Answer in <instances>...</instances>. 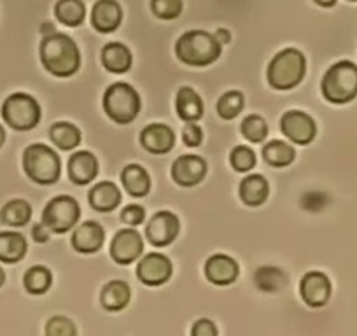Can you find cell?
I'll list each match as a JSON object with an SVG mask.
<instances>
[{
    "label": "cell",
    "instance_id": "40",
    "mask_svg": "<svg viewBox=\"0 0 357 336\" xmlns=\"http://www.w3.org/2000/svg\"><path fill=\"white\" fill-rule=\"evenodd\" d=\"M191 335H195V336H215V335H218V328H215L214 322L208 321V319H200V321H198L197 324L193 326V329H191Z\"/></svg>",
    "mask_w": 357,
    "mask_h": 336
},
{
    "label": "cell",
    "instance_id": "45",
    "mask_svg": "<svg viewBox=\"0 0 357 336\" xmlns=\"http://www.w3.org/2000/svg\"><path fill=\"white\" fill-rule=\"evenodd\" d=\"M4 282H6V272L0 268V287L4 286Z\"/></svg>",
    "mask_w": 357,
    "mask_h": 336
},
{
    "label": "cell",
    "instance_id": "10",
    "mask_svg": "<svg viewBox=\"0 0 357 336\" xmlns=\"http://www.w3.org/2000/svg\"><path fill=\"white\" fill-rule=\"evenodd\" d=\"M181 231V221L174 212L160 211L149 219L146 228L147 240L154 247H167L174 242Z\"/></svg>",
    "mask_w": 357,
    "mask_h": 336
},
{
    "label": "cell",
    "instance_id": "2",
    "mask_svg": "<svg viewBox=\"0 0 357 336\" xmlns=\"http://www.w3.org/2000/svg\"><path fill=\"white\" fill-rule=\"evenodd\" d=\"M222 44L214 33L202 29L186 30L175 43V54L183 63L191 67H207L221 56Z\"/></svg>",
    "mask_w": 357,
    "mask_h": 336
},
{
    "label": "cell",
    "instance_id": "37",
    "mask_svg": "<svg viewBox=\"0 0 357 336\" xmlns=\"http://www.w3.org/2000/svg\"><path fill=\"white\" fill-rule=\"evenodd\" d=\"M46 333L50 336H74L77 333L74 322L67 317H61V315H56V317H51L47 321Z\"/></svg>",
    "mask_w": 357,
    "mask_h": 336
},
{
    "label": "cell",
    "instance_id": "15",
    "mask_svg": "<svg viewBox=\"0 0 357 336\" xmlns=\"http://www.w3.org/2000/svg\"><path fill=\"white\" fill-rule=\"evenodd\" d=\"M300 294L310 308H321L331 298V280L322 272H308L301 279Z\"/></svg>",
    "mask_w": 357,
    "mask_h": 336
},
{
    "label": "cell",
    "instance_id": "47",
    "mask_svg": "<svg viewBox=\"0 0 357 336\" xmlns=\"http://www.w3.org/2000/svg\"><path fill=\"white\" fill-rule=\"evenodd\" d=\"M53 2H56V0H53ZM118 2H119V0H118Z\"/></svg>",
    "mask_w": 357,
    "mask_h": 336
},
{
    "label": "cell",
    "instance_id": "27",
    "mask_svg": "<svg viewBox=\"0 0 357 336\" xmlns=\"http://www.w3.org/2000/svg\"><path fill=\"white\" fill-rule=\"evenodd\" d=\"M130 296H132V291L130 286L125 280H111L107 286L102 289L100 301L104 305L105 310L109 312H118L128 305Z\"/></svg>",
    "mask_w": 357,
    "mask_h": 336
},
{
    "label": "cell",
    "instance_id": "20",
    "mask_svg": "<svg viewBox=\"0 0 357 336\" xmlns=\"http://www.w3.org/2000/svg\"><path fill=\"white\" fill-rule=\"evenodd\" d=\"M121 183L126 193L133 198H142L151 191V177L140 165H128L123 168Z\"/></svg>",
    "mask_w": 357,
    "mask_h": 336
},
{
    "label": "cell",
    "instance_id": "43",
    "mask_svg": "<svg viewBox=\"0 0 357 336\" xmlns=\"http://www.w3.org/2000/svg\"><path fill=\"white\" fill-rule=\"evenodd\" d=\"M312 4H315L321 9H333L338 6V0H312Z\"/></svg>",
    "mask_w": 357,
    "mask_h": 336
},
{
    "label": "cell",
    "instance_id": "16",
    "mask_svg": "<svg viewBox=\"0 0 357 336\" xmlns=\"http://www.w3.org/2000/svg\"><path fill=\"white\" fill-rule=\"evenodd\" d=\"M105 231L97 221H86L75 228L72 235V247L81 254H93L102 247Z\"/></svg>",
    "mask_w": 357,
    "mask_h": 336
},
{
    "label": "cell",
    "instance_id": "38",
    "mask_svg": "<svg viewBox=\"0 0 357 336\" xmlns=\"http://www.w3.org/2000/svg\"><path fill=\"white\" fill-rule=\"evenodd\" d=\"M144 219H146V211L140 205H128L121 211V221L128 224L130 228L142 224Z\"/></svg>",
    "mask_w": 357,
    "mask_h": 336
},
{
    "label": "cell",
    "instance_id": "34",
    "mask_svg": "<svg viewBox=\"0 0 357 336\" xmlns=\"http://www.w3.org/2000/svg\"><path fill=\"white\" fill-rule=\"evenodd\" d=\"M243 95L240 91H228V93L222 95L218 102V114L222 119H235L240 114V111L243 109Z\"/></svg>",
    "mask_w": 357,
    "mask_h": 336
},
{
    "label": "cell",
    "instance_id": "28",
    "mask_svg": "<svg viewBox=\"0 0 357 336\" xmlns=\"http://www.w3.org/2000/svg\"><path fill=\"white\" fill-rule=\"evenodd\" d=\"M30 217H32V207L29 201L22 200V198L11 200L0 211V221L11 228H22V226L29 224Z\"/></svg>",
    "mask_w": 357,
    "mask_h": 336
},
{
    "label": "cell",
    "instance_id": "29",
    "mask_svg": "<svg viewBox=\"0 0 357 336\" xmlns=\"http://www.w3.org/2000/svg\"><path fill=\"white\" fill-rule=\"evenodd\" d=\"M294 156L296 153H294L293 146L284 140H272L263 147L264 161L275 168H284L291 165L294 161Z\"/></svg>",
    "mask_w": 357,
    "mask_h": 336
},
{
    "label": "cell",
    "instance_id": "1",
    "mask_svg": "<svg viewBox=\"0 0 357 336\" xmlns=\"http://www.w3.org/2000/svg\"><path fill=\"white\" fill-rule=\"evenodd\" d=\"M39 53L44 68L56 77H70L81 67V51L67 33L53 32L43 37Z\"/></svg>",
    "mask_w": 357,
    "mask_h": 336
},
{
    "label": "cell",
    "instance_id": "36",
    "mask_svg": "<svg viewBox=\"0 0 357 336\" xmlns=\"http://www.w3.org/2000/svg\"><path fill=\"white\" fill-rule=\"evenodd\" d=\"M229 161H231V167L235 168L236 172H249V170L256 167V154L249 147L236 146L231 151Z\"/></svg>",
    "mask_w": 357,
    "mask_h": 336
},
{
    "label": "cell",
    "instance_id": "3",
    "mask_svg": "<svg viewBox=\"0 0 357 336\" xmlns=\"http://www.w3.org/2000/svg\"><path fill=\"white\" fill-rule=\"evenodd\" d=\"M307 74V60L300 49L286 47L268 65V82L275 90H293Z\"/></svg>",
    "mask_w": 357,
    "mask_h": 336
},
{
    "label": "cell",
    "instance_id": "31",
    "mask_svg": "<svg viewBox=\"0 0 357 336\" xmlns=\"http://www.w3.org/2000/svg\"><path fill=\"white\" fill-rule=\"evenodd\" d=\"M53 284V275L46 266H32L23 277V286L30 294H44Z\"/></svg>",
    "mask_w": 357,
    "mask_h": 336
},
{
    "label": "cell",
    "instance_id": "7",
    "mask_svg": "<svg viewBox=\"0 0 357 336\" xmlns=\"http://www.w3.org/2000/svg\"><path fill=\"white\" fill-rule=\"evenodd\" d=\"M2 118L13 130L26 132L39 125L40 105L30 95L13 93L2 104Z\"/></svg>",
    "mask_w": 357,
    "mask_h": 336
},
{
    "label": "cell",
    "instance_id": "19",
    "mask_svg": "<svg viewBox=\"0 0 357 336\" xmlns=\"http://www.w3.org/2000/svg\"><path fill=\"white\" fill-rule=\"evenodd\" d=\"M140 144L144 149L153 154H167L172 151L175 144V135L170 126L154 123V125L146 126L140 133Z\"/></svg>",
    "mask_w": 357,
    "mask_h": 336
},
{
    "label": "cell",
    "instance_id": "24",
    "mask_svg": "<svg viewBox=\"0 0 357 336\" xmlns=\"http://www.w3.org/2000/svg\"><path fill=\"white\" fill-rule=\"evenodd\" d=\"M175 107H177L178 118L188 123L198 121L204 116V102H202L200 95L190 86H184L177 91Z\"/></svg>",
    "mask_w": 357,
    "mask_h": 336
},
{
    "label": "cell",
    "instance_id": "26",
    "mask_svg": "<svg viewBox=\"0 0 357 336\" xmlns=\"http://www.w3.org/2000/svg\"><path fill=\"white\" fill-rule=\"evenodd\" d=\"M240 198L245 205L249 207H259L266 201L268 193H270V188H268L266 179L259 174H252V176L245 177V179L240 183Z\"/></svg>",
    "mask_w": 357,
    "mask_h": 336
},
{
    "label": "cell",
    "instance_id": "9",
    "mask_svg": "<svg viewBox=\"0 0 357 336\" xmlns=\"http://www.w3.org/2000/svg\"><path fill=\"white\" fill-rule=\"evenodd\" d=\"M280 130L294 144L308 146L317 135V125L310 114L303 111H289L280 119Z\"/></svg>",
    "mask_w": 357,
    "mask_h": 336
},
{
    "label": "cell",
    "instance_id": "14",
    "mask_svg": "<svg viewBox=\"0 0 357 336\" xmlns=\"http://www.w3.org/2000/svg\"><path fill=\"white\" fill-rule=\"evenodd\" d=\"M172 275V263L170 259L160 252H149L144 256L142 261L137 266V277L142 284L151 287L161 286L167 282Z\"/></svg>",
    "mask_w": 357,
    "mask_h": 336
},
{
    "label": "cell",
    "instance_id": "46",
    "mask_svg": "<svg viewBox=\"0 0 357 336\" xmlns=\"http://www.w3.org/2000/svg\"><path fill=\"white\" fill-rule=\"evenodd\" d=\"M347 2H350V4H357V0H347Z\"/></svg>",
    "mask_w": 357,
    "mask_h": 336
},
{
    "label": "cell",
    "instance_id": "6",
    "mask_svg": "<svg viewBox=\"0 0 357 336\" xmlns=\"http://www.w3.org/2000/svg\"><path fill=\"white\" fill-rule=\"evenodd\" d=\"M105 114L118 125H128L139 116L140 97L128 82H114L104 95Z\"/></svg>",
    "mask_w": 357,
    "mask_h": 336
},
{
    "label": "cell",
    "instance_id": "8",
    "mask_svg": "<svg viewBox=\"0 0 357 336\" xmlns=\"http://www.w3.org/2000/svg\"><path fill=\"white\" fill-rule=\"evenodd\" d=\"M79 217H81V208L77 200L67 194L53 198L43 212V222L58 235L70 231L77 224Z\"/></svg>",
    "mask_w": 357,
    "mask_h": 336
},
{
    "label": "cell",
    "instance_id": "42",
    "mask_svg": "<svg viewBox=\"0 0 357 336\" xmlns=\"http://www.w3.org/2000/svg\"><path fill=\"white\" fill-rule=\"evenodd\" d=\"M214 37L218 39V43L229 44V43H231L233 33H231V30L226 29V26H218V29H215V32H214Z\"/></svg>",
    "mask_w": 357,
    "mask_h": 336
},
{
    "label": "cell",
    "instance_id": "41",
    "mask_svg": "<svg viewBox=\"0 0 357 336\" xmlns=\"http://www.w3.org/2000/svg\"><path fill=\"white\" fill-rule=\"evenodd\" d=\"M50 233L51 229L47 228L44 222H37V224L32 228V238L36 240L37 243H44L50 240Z\"/></svg>",
    "mask_w": 357,
    "mask_h": 336
},
{
    "label": "cell",
    "instance_id": "12",
    "mask_svg": "<svg viewBox=\"0 0 357 336\" xmlns=\"http://www.w3.org/2000/svg\"><path fill=\"white\" fill-rule=\"evenodd\" d=\"M144 250V242L142 236L139 235V231L133 228L121 229L118 235L112 238L111 243V258L114 259L118 265H132L133 261H137Z\"/></svg>",
    "mask_w": 357,
    "mask_h": 336
},
{
    "label": "cell",
    "instance_id": "35",
    "mask_svg": "<svg viewBox=\"0 0 357 336\" xmlns=\"http://www.w3.org/2000/svg\"><path fill=\"white\" fill-rule=\"evenodd\" d=\"M242 135L254 144H259L266 139L268 126L261 116L250 114L242 123Z\"/></svg>",
    "mask_w": 357,
    "mask_h": 336
},
{
    "label": "cell",
    "instance_id": "30",
    "mask_svg": "<svg viewBox=\"0 0 357 336\" xmlns=\"http://www.w3.org/2000/svg\"><path fill=\"white\" fill-rule=\"evenodd\" d=\"M50 137L54 146L60 147L61 151H70L81 142V130L72 125V123L60 121L51 126Z\"/></svg>",
    "mask_w": 357,
    "mask_h": 336
},
{
    "label": "cell",
    "instance_id": "44",
    "mask_svg": "<svg viewBox=\"0 0 357 336\" xmlns=\"http://www.w3.org/2000/svg\"><path fill=\"white\" fill-rule=\"evenodd\" d=\"M4 142H6V132H4V128L0 126V147L4 146Z\"/></svg>",
    "mask_w": 357,
    "mask_h": 336
},
{
    "label": "cell",
    "instance_id": "11",
    "mask_svg": "<svg viewBox=\"0 0 357 336\" xmlns=\"http://www.w3.org/2000/svg\"><path fill=\"white\" fill-rule=\"evenodd\" d=\"M125 20V9L118 0H95L91 6V26L100 33H114Z\"/></svg>",
    "mask_w": 357,
    "mask_h": 336
},
{
    "label": "cell",
    "instance_id": "13",
    "mask_svg": "<svg viewBox=\"0 0 357 336\" xmlns=\"http://www.w3.org/2000/svg\"><path fill=\"white\" fill-rule=\"evenodd\" d=\"M205 176H207V163L197 154H183L174 161L172 167V177L178 186H197Z\"/></svg>",
    "mask_w": 357,
    "mask_h": 336
},
{
    "label": "cell",
    "instance_id": "17",
    "mask_svg": "<svg viewBox=\"0 0 357 336\" xmlns=\"http://www.w3.org/2000/svg\"><path fill=\"white\" fill-rule=\"evenodd\" d=\"M238 263L226 254H214L205 263V277L215 286H229L238 277Z\"/></svg>",
    "mask_w": 357,
    "mask_h": 336
},
{
    "label": "cell",
    "instance_id": "5",
    "mask_svg": "<svg viewBox=\"0 0 357 336\" xmlns=\"http://www.w3.org/2000/svg\"><path fill=\"white\" fill-rule=\"evenodd\" d=\"M25 174L37 184L50 186L60 179V158L44 144H32L23 153Z\"/></svg>",
    "mask_w": 357,
    "mask_h": 336
},
{
    "label": "cell",
    "instance_id": "18",
    "mask_svg": "<svg viewBox=\"0 0 357 336\" xmlns=\"http://www.w3.org/2000/svg\"><path fill=\"white\" fill-rule=\"evenodd\" d=\"M98 176V161L88 151L74 153L68 160V179L79 186H86Z\"/></svg>",
    "mask_w": 357,
    "mask_h": 336
},
{
    "label": "cell",
    "instance_id": "32",
    "mask_svg": "<svg viewBox=\"0 0 357 336\" xmlns=\"http://www.w3.org/2000/svg\"><path fill=\"white\" fill-rule=\"evenodd\" d=\"M149 11L160 22H175L184 13V0H149Z\"/></svg>",
    "mask_w": 357,
    "mask_h": 336
},
{
    "label": "cell",
    "instance_id": "33",
    "mask_svg": "<svg viewBox=\"0 0 357 336\" xmlns=\"http://www.w3.org/2000/svg\"><path fill=\"white\" fill-rule=\"evenodd\" d=\"M254 280H256L259 289L268 291V293H273V291H279L280 287L286 284V275H284L279 268L266 266V268L257 270Z\"/></svg>",
    "mask_w": 357,
    "mask_h": 336
},
{
    "label": "cell",
    "instance_id": "39",
    "mask_svg": "<svg viewBox=\"0 0 357 336\" xmlns=\"http://www.w3.org/2000/svg\"><path fill=\"white\" fill-rule=\"evenodd\" d=\"M183 140L188 147H198L204 140V130L195 125V121L188 123L183 128Z\"/></svg>",
    "mask_w": 357,
    "mask_h": 336
},
{
    "label": "cell",
    "instance_id": "22",
    "mask_svg": "<svg viewBox=\"0 0 357 336\" xmlns=\"http://www.w3.org/2000/svg\"><path fill=\"white\" fill-rule=\"evenodd\" d=\"M89 204L98 212H111L121 204V191L114 183H109V181L98 183L89 191Z\"/></svg>",
    "mask_w": 357,
    "mask_h": 336
},
{
    "label": "cell",
    "instance_id": "4",
    "mask_svg": "<svg viewBox=\"0 0 357 336\" xmlns=\"http://www.w3.org/2000/svg\"><path fill=\"white\" fill-rule=\"evenodd\" d=\"M322 95L328 102L343 105L357 97V65L342 60L326 70L321 84Z\"/></svg>",
    "mask_w": 357,
    "mask_h": 336
},
{
    "label": "cell",
    "instance_id": "23",
    "mask_svg": "<svg viewBox=\"0 0 357 336\" xmlns=\"http://www.w3.org/2000/svg\"><path fill=\"white\" fill-rule=\"evenodd\" d=\"M54 18L68 29H77L86 20L84 0H56L53 6Z\"/></svg>",
    "mask_w": 357,
    "mask_h": 336
},
{
    "label": "cell",
    "instance_id": "25",
    "mask_svg": "<svg viewBox=\"0 0 357 336\" xmlns=\"http://www.w3.org/2000/svg\"><path fill=\"white\" fill-rule=\"evenodd\" d=\"M26 254V240L22 233L2 231L0 233V261L15 265L22 261Z\"/></svg>",
    "mask_w": 357,
    "mask_h": 336
},
{
    "label": "cell",
    "instance_id": "21",
    "mask_svg": "<svg viewBox=\"0 0 357 336\" xmlns=\"http://www.w3.org/2000/svg\"><path fill=\"white\" fill-rule=\"evenodd\" d=\"M102 63L107 68L109 72H114V74H125L130 70L133 63L132 53H130L128 47L123 43H109L107 46H104L102 49Z\"/></svg>",
    "mask_w": 357,
    "mask_h": 336
}]
</instances>
